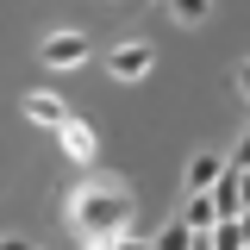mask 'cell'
I'll use <instances>...</instances> for the list:
<instances>
[{
  "instance_id": "cell-7",
  "label": "cell",
  "mask_w": 250,
  "mask_h": 250,
  "mask_svg": "<svg viewBox=\"0 0 250 250\" xmlns=\"http://www.w3.org/2000/svg\"><path fill=\"white\" fill-rule=\"evenodd\" d=\"M169 13H175L182 25H200V19L213 13V0H169Z\"/></svg>"
},
{
  "instance_id": "cell-1",
  "label": "cell",
  "mask_w": 250,
  "mask_h": 250,
  "mask_svg": "<svg viewBox=\"0 0 250 250\" xmlns=\"http://www.w3.org/2000/svg\"><path fill=\"white\" fill-rule=\"evenodd\" d=\"M69 231L82 238V244H125L131 238V225H138V194L125 175H106V169H94L82 182L69 188Z\"/></svg>"
},
{
  "instance_id": "cell-5",
  "label": "cell",
  "mask_w": 250,
  "mask_h": 250,
  "mask_svg": "<svg viewBox=\"0 0 250 250\" xmlns=\"http://www.w3.org/2000/svg\"><path fill=\"white\" fill-rule=\"evenodd\" d=\"M25 119H31V125H50V131H57V125L69 119V106H62L57 94H25Z\"/></svg>"
},
{
  "instance_id": "cell-2",
  "label": "cell",
  "mask_w": 250,
  "mask_h": 250,
  "mask_svg": "<svg viewBox=\"0 0 250 250\" xmlns=\"http://www.w3.org/2000/svg\"><path fill=\"white\" fill-rule=\"evenodd\" d=\"M156 50L144 44V38H131V44H113V57H106V69H113V82H144L150 75Z\"/></svg>"
},
{
  "instance_id": "cell-8",
  "label": "cell",
  "mask_w": 250,
  "mask_h": 250,
  "mask_svg": "<svg viewBox=\"0 0 250 250\" xmlns=\"http://www.w3.org/2000/svg\"><path fill=\"white\" fill-rule=\"evenodd\" d=\"M244 244V225H238V219H219L213 225V250H238Z\"/></svg>"
},
{
  "instance_id": "cell-11",
  "label": "cell",
  "mask_w": 250,
  "mask_h": 250,
  "mask_svg": "<svg viewBox=\"0 0 250 250\" xmlns=\"http://www.w3.org/2000/svg\"><path fill=\"white\" fill-rule=\"evenodd\" d=\"M238 94H244V100H250V57L238 62Z\"/></svg>"
},
{
  "instance_id": "cell-3",
  "label": "cell",
  "mask_w": 250,
  "mask_h": 250,
  "mask_svg": "<svg viewBox=\"0 0 250 250\" xmlns=\"http://www.w3.org/2000/svg\"><path fill=\"white\" fill-rule=\"evenodd\" d=\"M38 57L50 62V69H75V62L88 57V38H82V31H50V38H44V50H38Z\"/></svg>"
},
{
  "instance_id": "cell-10",
  "label": "cell",
  "mask_w": 250,
  "mask_h": 250,
  "mask_svg": "<svg viewBox=\"0 0 250 250\" xmlns=\"http://www.w3.org/2000/svg\"><path fill=\"white\" fill-rule=\"evenodd\" d=\"M225 163H231V169H250V131H244V138H238V150L225 156Z\"/></svg>"
},
{
  "instance_id": "cell-4",
  "label": "cell",
  "mask_w": 250,
  "mask_h": 250,
  "mask_svg": "<svg viewBox=\"0 0 250 250\" xmlns=\"http://www.w3.org/2000/svg\"><path fill=\"white\" fill-rule=\"evenodd\" d=\"M57 144H62V156L69 163H94V125H82L75 113L57 125Z\"/></svg>"
},
{
  "instance_id": "cell-9",
  "label": "cell",
  "mask_w": 250,
  "mask_h": 250,
  "mask_svg": "<svg viewBox=\"0 0 250 250\" xmlns=\"http://www.w3.org/2000/svg\"><path fill=\"white\" fill-rule=\"evenodd\" d=\"M188 244H194L188 219H182V225H169V231H156V250H188Z\"/></svg>"
},
{
  "instance_id": "cell-6",
  "label": "cell",
  "mask_w": 250,
  "mask_h": 250,
  "mask_svg": "<svg viewBox=\"0 0 250 250\" xmlns=\"http://www.w3.org/2000/svg\"><path fill=\"white\" fill-rule=\"evenodd\" d=\"M219 169H225V156H213V150H200L194 163H188V188H213L219 182Z\"/></svg>"
},
{
  "instance_id": "cell-13",
  "label": "cell",
  "mask_w": 250,
  "mask_h": 250,
  "mask_svg": "<svg viewBox=\"0 0 250 250\" xmlns=\"http://www.w3.org/2000/svg\"><path fill=\"white\" fill-rule=\"evenodd\" d=\"M119 6H125V0H119Z\"/></svg>"
},
{
  "instance_id": "cell-12",
  "label": "cell",
  "mask_w": 250,
  "mask_h": 250,
  "mask_svg": "<svg viewBox=\"0 0 250 250\" xmlns=\"http://www.w3.org/2000/svg\"><path fill=\"white\" fill-rule=\"evenodd\" d=\"M238 225H244V244H250V207H244V213H238Z\"/></svg>"
}]
</instances>
